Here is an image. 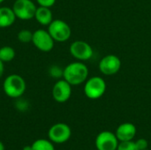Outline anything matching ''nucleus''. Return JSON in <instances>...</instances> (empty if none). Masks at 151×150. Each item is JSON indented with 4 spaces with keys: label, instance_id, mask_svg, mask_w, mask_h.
Masks as SVG:
<instances>
[{
    "label": "nucleus",
    "instance_id": "1",
    "mask_svg": "<svg viewBox=\"0 0 151 150\" xmlns=\"http://www.w3.org/2000/svg\"><path fill=\"white\" fill-rule=\"evenodd\" d=\"M88 77V68L81 61L68 64L63 72V79L72 86H78L84 83Z\"/></svg>",
    "mask_w": 151,
    "mask_h": 150
},
{
    "label": "nucleus",
    "instance_id": "2",
    "mask_svg": "<svg viewBox=\"0 0 151 150\" xmlns=\"http://www.w3.org/2000/svg\"><path fill=\"white\" fill-rule=\"evenodd\" d=\"M27 89V84L23 77L19 74L8 75L3 82L4 93L10 98H20Z\"/></svg>",
    "mask_w": 151,
    "mask_h": 150
},
{
    "label": "nucleus",
    "instance_id": "3",
    "mask_svg": "<svg viewBox=\"0 0 151 150\" xmlns=\"http://www.w3.org/2000/svg\"><path fill=\"white\" fill-rule=\"evenodd\" d=\"M106 91V82L100 76L88 78L84 85V94L90 100L101 98Z\"/></svg>",
    "mask_w": 151,
    "mask_h": 150
},
{
    "label": "nucleus",
    "instance_id": "4",
    "mask_svg": "<svg viewBox=\"0 0 151 150\" xmlns=\"http://www.w3.org/2000/svg\"><path fill=\"white\" fill-rule=\"evenodd\" d=\"M48 31L54 41L58 42H65L68 41L72 34L70 26L62 19H53L48 26Z\"/></svg>",
    "mask_w": 151,
    "mask_h": 150
},
{
    "label": "nucleus",
    "instance_id": "5",
    "mask_svg": "<svg viewBox=\"0 0 151 150\" xmlns=\"http://www.w3.org/2000/svg\"><path fill=\"white\" fill-rule=\"evenodd\" d=\"M32 43L42 52H50L53 50L55 41L48 30L37 29L33 32Z\"/></svg>",
    "mask_w": 151,
    "mask_h": 150
},
{
    "label": "nucleus",
    "instance_id": "6",
    "mask_svg": "<svg viewBox=\"0 0 151 150\" xmlns=\"http://www.w3.org/2000/svg\"><path fill=\"white\" fill-rule=\"evenodd\" d=\"M12 8L17 19L29 20L35 18L37 7L32 0H16Z\"/></svg>",
    "mask_w": 151,
    "mask_h": 150
},
{
    "label": "nucleus",
    "instance_id": "7",
    "mask_svg": "<svg viewBox=\"0 0 151 150\" xmlns=\"http://www.w3.org/2000/svg\"><path fill=\"white\" fill-rule=\"evenodd\" d=\"M70 54L78 61H88L89 60L93 55L94 50L89 43L85 41H74L71 43L69 48Z\"/></svg>",
    "mask_w": 151,
    "mask_h": 150
},
{
    "label": "nucleus",
    "instance_id": "8",
    "mask_svg": "<svg viewBox=\"0 0 151 150\" xmlns=\"http://www.w3.org/2000/svg\"><path fill=\"white\" fill-rule=\"evenodd\" d=\"M71 128L65 123H57L53 125L48 132V137L50 141L57 144L66 142L71 138Z\"/></svg>",
    "mask_w": 151,
    "mask_h": 150
},
{
    "label": "nucleus",
    "instance_id": "9",
    "mask_svg": "<svg viewBox=\"0 0 151 150\" xmlns=\"http://www.w3.org/2000/svg\"><path fill=\"white\" fill-rule=\"evenodd\" d=\"M121 60L120 58L113 54L104 56L99 62L98 67L100 72L107 76L114 75L118 73L121 68Z\"/></svg>",
    "mask_w": 151,
    "mask_h": 150
},
{
    "label": "nucleus",
    "instance_id": "10",
    "mask_svg": "<svg viewBox=\"0 0 151 150\" xmlns=\"http://www.w3.org/2000/svg\"><path fill=\"white\" fill-rule=\"evenodd\" d=\"M51 94L57 103H64L67 102L72 95V85L64 79L58 80L53 85Z\"/></svg>",
    "mask_w": 151,
    "mask_h": 150
},
{
    "label": "nucleus",
    "instance_id": "11",
    "mask_svg": "<svg viewBox=\"0 0 151 150\" xmlns=\"http://www.w3.org/2000/svg\"><path fill=\"white\" fill-rule=\"evenodd\" d=\"M95 145L97 150H117L119 140L115 133L110 131H104L96 136Z\"/></svg>",
    "mask_w": 151,
    "mask_h": 150
},
{
    "label": "nucleus",
    "instance_id": "12",
    "mask_svg": "<svg viewBox=\"0 0 151 150\" xmlns=\"http://www.w3.org/2000/svg\"><path fill=\"white\" fill-rule=\"evenodd\" d=\"M115 134L119 141H133L136 135V127L132 123H123L118 126Z\"/></svg>",
    "mask_w": 151,
    "mask_h": 150
},
{
    "label": "nucleus",
    "instance_id": "13",
    "mask_svg": "<svg viewBox=\"0 0 151 150\" xmlns=\"http://www.w3.org/2000/svg\"><path fill=\"white\" fill-rule=\"evenodd\" d=\"M16 19L12 8L8 6L0 7V28H6L12 26Z\"/></svg>",
    "mask_w": 151,
    "mask_h": 150
},
{
    "label": "nucleus",
    "instance_id": "14",
    "mask_svg": "<svg viewBox=\"0 0 151 150\" xmlns=\"http://www.w3.org/2000/svg\"><path fill=\"white\" fill-rule=\"evenodd\" d=\"M35 20L42 26H49L53 20V14L49 7L39 6L36 8L35 14Z\"/></svg>",
    "mask_w": 151,
    "mask_h": 150
},
{
    "label": "nucleus",
    "instance_id": "15",
    "mask_svg": "<svg viewBox=\"0 0 151 150\" xmlns=\"http://www.w3.org/2000/svg\"><path fill=\"white\" fill-rule=\"evenodd\" d=\"M15 50L11 46H3L0 48V60L4 63L11 62L15 57Z\"/></svg>",
    "mask_w": 151,
    "mask_h": 150
},
{
    "label": "nucleus",
    "instance_id": "16",
    "mask_svg": "<svg viewBox=\"0 0 151 150\" xmlns=\"http://www.w3.org/2000/svg\"><path fill=\"white\" fill-rule=\"evenodd\" d=\"M32 150H55L52 141L45 139H38L31 145Z\"/></svg>",
    "mask_w": 151,
    "mask_h": 150
},
{
    "label": "nucleus",
    "instance_id": "17",
    "mask_svg": "<svg viewBox=\"0 0 151 150\" xmlns=\"http://www.w3.org/2000/svg\"><path fill=\"white\" fill-rule=\"evenodd\" d=\"M18 41L21 43H28L32 42L33 38V32L27 29H22L20 30L17 34Z\"/></svg>",
    "mask_w": 151,
    "mask_h": 150
},
{
    "label": "nucleus",
    "instance_id": "18",
    "mask_svg": "<svg viewBox=\"0 0 151 150\" xmlns=\"http://www.w3.org/2000/svg\"><path fill=\"white\" fill-rule=\"evenodd\" d=\"M63 72L64 69L57 65H53L49 68V74L53 79L60 80L61 78H63Z\"/></svg>",
    "mask_w": 151,
    "mask_h": 150
},
{
    "label": "nucleus",
    "instance_id": "19",
    "mask_svg": "<svg viewBox=\"0 0 151 150\" xmlns=\"http://www.w3.org/2000/svg\"><path fill=\"white\" fill-rule=\"evenodd\" d=\"M117 150H139L135 141H120L119 143Z\"/></svg>",
    "mask_w": 151,
    "mask_h": 150
},
{
    "label": "nucleus",
    "instance_id": "20",
    "mask_svg": "<svg viewBox=\"0 0 151 150\" xmlns=\"http://www.w3.org/2000/svg\"><path fill=\"white\" fill-rule=\"evenodd\" d=\"M136 145H137V148L139 150H144L148 149V146H149V143H148V141L146 139H139L135 141Z\"/></svg>",
    "mask_w": 151,
    "mask_h": 150
},
{
    "label": "nucleus",
    "instance_id": "21",
    "mask_svg": "<svg viewBox=\"0 0 151 150\" xmlns=\"http://www.w3.org/2000/svg\"><path fill=\"white\" fill-rule=\"evenodd\" d=\"M36 2L38 3L39 6H44V7H52L55 3L56 0H36Z\"/></svg>",
    "mask_w": 151,
    "mask_h": 150
},
{
    "label": "nucleus",
    "instance_id": "22",
    "mask_svg": "<svg viewBox=\"0 0 151 150\" xmlns=\"http://www.w3.org/2000/svg\"><path fill=\"white\" fill-rule=\"evenodd\" d=\"M4 62L0 60V79L4 75Z\"/></svg>",
    "mask_w": 151,
    "mask_h": 150
},
{
    "label": "nucleus",
    "instance_id": "23",
    "mask_svg": "<svg viewBox=\"0 0 151 150\" xmlns=\"http://www.w3.org/2000/svg\"><path fill=\"white\" fill-rule=\"evenodd\" d=\"M23 150H32V147L31 146H25L23 148Z\"/></svg>",
    "mask_w": 151,
    "mask_h": 150
},
{
    "label": "nucleus",
    "instance_id": "24",
    "mask_svg": "<svg viewBox=\"0 0 151 150\" xmlns=\"http://www.w3.org/2000/svg\"><path fill=\"white\" fill-rule=\"evenodd\" d=\"M0 150H5V149H4V145L3 144L2 141H0Z\"/></svg>",
    "mask_w": 151,
    "mask_h": 150
},
{
    "label": "nucleus",
    "instance_id": "25",
    "mask_svg": "<svg viewBox=\"0 0 151 150\" xmlns=\"http://www.w3.org/2000/svg\"><path fill=\"white\" fill-rule=\"evenodd\" d=\"M4 1H5V0H0V4H1L2 3H4Z\"/></svg>",
    "mask_w": 151,
    "mask_h": 150
},
{
    "label": "nucleus",
    "instance_id": "26",
    "mask_svg": "<svg viewBox=\"0 0 151 150\" xmlns=\"http://www.w3.org/2000/svg\"><path fill=\"white\" fill-rule=\"evenodd\" d=\"M144 150H148V149H144Z\"/></svg>",
    "mask_w": 151,
    "mask_h": 150
}]
</instances>
